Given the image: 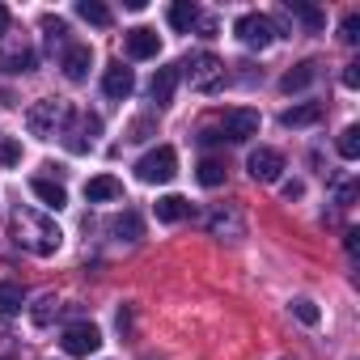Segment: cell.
<instances>
[{
    "label": "cell",
    "mask_w": 360,
    "mask_h": 360,
    "mask_svg": "<svg viewBox=\"0 0 360 360\" xmlns=\"http://www.w3.org/2000/svg\"><path fill=\"white\" fill-rule=\"evenodd\" d=\"M13 238H18V246H26L30 255H56L60 242H64L60 225H56L51 217L34 212V208H18V212H13Z\"/></svg>",
    "instance_id": "cell-1"
},
{
    "label": "cell",
    "mask_w": 360,
    "mask_h": 360,
    "mask_svg": "<svg viewBox=\"0 0 360 360\" xmlns=\"http://www.w3.org/2000/svg\"><path fill=\"white\" fill-rule=\"evenodd\" d=\"M68 119H72V106L60 102V98H43V102H34V106L26 110V127H30L34 136H43V140H51Z\"/></svg>",
    "instance_id": "cell-2"
},
{
    "label": "cell",
    "mask_w": 360,
    "mask_h": 360,
    "mask_svg": "<svg viewBox=\"0 0 360 360\" xmlns=\"http://www.w3.org/2000/svg\"><path fill=\"white\" fill-rule=\"evenodd\" d=\"M174 174H178V153H174L169 144H157L153 153H144V157L136 161V178H140V183H148V187L169 183Z\"/></svg>",
    "instance_id": "cell-3"
},
{
    "label": "cell",
    "mask_w": 360,
    "mask_h": 360,
    "mask_svg": "<svg viewBox=\"0 0 360 360\" xmlns=\"http://www.w3.org/2000/svg\"><path fill=\"white\" fill-rule=\"evenodd\" d=\"M183 72H187L191 89H204V94L221 89V81H225V64H221L212 51H195V56H187V60H183Z\"/></svg>",
    "instance_id": "cell-4"
},
{
    "label": "cell",
    "mask_w": 360,
    "mask_h": 360,
    "mask_svg": "<svg viewBox=\"0 0 360 360\" xmlns=\"http://www.w3.org/2000/svg\"><path fill=\"white\" fill-rule=\"evenodd\" d=\"M233 34H238V43L250 47V51H267V47L276 43V26H271L267 13H242L238 26H233Z\"/></svg>",
    "instance_id": "cell-5"
},
{
    "label": "cell",
    "mask_w": 360,
    "mask_h": 360,
    "mask_svg": "<svg viewBox=\"0 0 360 360\" xmlns=\"http://www.w3.org/2000/svg\"><path fill=\"white\" fill-rule=\"evenodd\" d=\"M221 136L225 140H233V144H242V140H250V136H259V110H246V106H233V110H225L221 115Z\"/></svg>",
    "instance_id": "cell-6"
},
{
    "label": "cell",
    "mask_w": 360,
    "mask_h": 360,
    "mask_svg": "<svg viewBox=\"0 0 360 360\" xmlns=\"http://www.w3.org/2000/svg\"><path fill=\"white\" fill-rule=\"evenodd\" d=\"M60 347H64L68 356H94V352L102 347V330H98L94 322H72V326L60 335Z\"/></svg>",
    "instance_id": "cell-7"
},
{
    "label": "cell",
    "mask_w": 360,
    "mask_h": 360,
    "mask_svg": "<svg viewBox=\"0 0 360 360\" xmlns=\"http://www.w3.org/2000/svg\"><path fill=\"white\" fill-rule=\"evenodd\" d=\"M250 178L255 183H276L280 178V169H284V153L280 148H267V144H259L255 153H250Z\"/></svg>",
    "instance_id": "cell-8"
},
{
    "label": "cell",
    "mask_w": 360,
    "mask_h": 360,
    "mask_svg": "<svg viewBox=\"0 0 360 360\" xmlns=\"http://www.w3.org/2000/svg\"><path fill=\"white\" fill-rule=\"evenodd\" d=\"M123 51H127L131 60H157V56H161V39H157V30L136 26V30L123 34Z\"/></svg>",
    "instance_id": "cell-9"
},
{
    "label": "cell",
    "mask_w": 360,
    "mask_h": 360,
    "mask_svg": "<svg viewBox=\"0 0 360 360\" xmlns=\"http://www.w3.org/2000/svg\"><path fill=\"white\" fill-rule=\"evenodd\" d=\"M60 68H64L68 81H85L89 68H94V47L89 43H68L64 56H60Z\"/></svg>",
    "instance_id": "cell-10"
},
{
    "label": "cell",
    "mask_w": 360,
    "mask_h": 360,
    "mask_svg": "<svg viewBox=\"0 0 360 360\" xmlns=\"http://www.w3.org/2000/svg\"><path fill=\"white\" fill-rule=\"evenodd\" d=\"M102 89H106V98H115V102L131 98V89H136V77H131V68H123V64H110V68L102 72Z\"/></svg>",
    "instance_id": "cell-11"
},
{
    "label": "cell",
    "mask_w": 360,
    "mask_h": 360,
    "mask_svg": "<svg viewBox=\"0 0 360 360\" xmlns=\"http://www.w3.org/2000/svg\"><path fill=\"white\" fill-rule=\"evenodd\" d=\"M85 200L89 204L123 200V183H119V178H110V174H98V178H89V183H85Z\"/></svg>",
    "instance_id": "cell-12"
},
{
    "label": "cell",
    "mask_w": 360,
    "mask_h": 360,
    "mask_svg": "<svg viewBox=\"0 0 360 360\" xmlns=\"http://www.w3.org/2000/svg\"><path fill=\"white\" fill-rule=\"evenodd\" d=\"M30 191H34L51 212H60V208L68 204V191H64V183H56V178H30Z\"/></svg>",
    "instance_id": "cell-13"
},
{
    "label": "cell",
    "mask_w": 360,
    "mask_h": 360,
    "mask_svg": "<svg viewBox=\"0 0 360 360\" xmlns=\"http://www.w3.org/2000/svg\"><path fill=\"white\" fill-rule=\"evenodd\" d=\"M314 81H318V64H314V60H301L297 68H288V72H284L280 89H284V94H301V89H309Z\"/></svg>",
    "instance_id": "cell-14"
},
{
    "label": "cell",
    "mask_w": 360,
    "mask_h": 360,
    "mask_svg": "<svg viewBox=\"0 0 360 360\" xmlns=\"http://www.w3.org/2000/svg\"><path fill=\"white\" fill-rule=\"evenodd\" d=\"M174 85H178V68H157L153 81H148V98H153L157 106H165V102L174 98Z\"/></svg>",
    "instance_id": "cell-15"
},
{
    "label": "cell",
    "mask_w": 360,
    "mask_h": 360,
    "mask_svg": "<svg viewBox=\"0 0 360 360\" xmlns=\"http://www.w3.org/2000/svg\"><path fill=\"white\" fill-rule=\"evenodd\" d=\"M165 18H169V26H174V30H183V34H187L191 26H200V18H204V13H200L195 0H178V5H169V13H165Z\"/></svg>",
    "instance_id": "cell-16"
},
{
    "label": "cell",
    "mask_w": 360,
    "mask_h": 360,
    "mask_svg": "<svg viewBox=\"0 0 360 360\" xmlns=\"http://www.w3.org/2000/svg\"><path fill=\"white\" fill-rule=\"evenodd\" d=\"M187 217H191V204H187L183 195H161V200H157V221L178 225V221H187Z\"/></svg>",
    "instance_id": "cell-17"
},
{
    "label": "cell",
    "mask_w": 360,
    "mask_h": 360,
    "mask_svg": "<svg viewBox=\"0 0 360 360\" xmlns=\"http://www.w3.org/2000/svg\"><path fill=\"white\" fill-rule=\"evenodd\" d=\"M318 119H322V106H318V102H301V106H288V110L280 115L284 127H309V123H318Z\"/></svg>",
    "instance_id": "cell-18"
},
{
    "label": "cell",
    "mask_w": 360,
    "mask_h": 360,
    "mask_svg": "<svg viewBox=\"0 0 360 360\" xmlns=\"http://www.w3.org/2000/svg\"><path fill=\"white\" fill-rule=\"evenodd\" d=\"M22 305H26V292H22V284H13V280H0V318H13V314H22Z\"/></svg>",
    "instance_id": "cell-19"
},
{
    "label": "cell",
    "mask_w": 360,
    "mask_h": 360,
    "mask_svg": "<svg viewBox=\"0 0 360 360\" xmlns=\"http://www.w3.org/2000/svg\"><path fill=\"white\" fill-rule=\"evenodd\" d=\"M110 233H115L119 242H140V233H144V221H140L136 212H123V217H115V221H110Z\"/></svg>",
    "instance_id": "cell-20"
},
{
    "label": "cell",
    "mask_w": 360,
    "mask_h": 360,
    "mask_svg": "<svg viewBox=\"0 0 360 360\" xmlns=\"http://www.w3.org/2000/svg\"><path fill=\"white\" fill-rule=\"evenodd\" d=\"M77 18L89 22V26H110V9L102 0H77Z\"/></svg>",
    "instance_id": "cell-21"
},
{
    "label": "cell",
    "mask_w": 360,
    "mask_h": 360,
    "mask_svg": "<svg viewBox=\"0 0 360 360\" xmlns=\"http://www.w3.org/2000/svg\"><path fill=\"white\" fill-rule=\"evenodd\" d=\"M195 178H200V187H221V183H225V161L204 157V161L195 165Z\"/></svg>",
    "instance_id": "cell-22"
},
{
    "label": "cell",
    "mask_w": 360,
    "mask_h": 360,
    "mask_svg": "<svg viewBox=\"0 0 360 360\" xmlns=\"http://www.w3.org/2000/svg\"><path fill=\"white\" fill-rule=\"evenodd\" d=\"M288 13H297L309 30H322L326 26V13L322 9H309V5H301V0H288Z\"/></svg>",
    "instance_id": "cell-23"
},
{
    "label": "cell",
    "mask_w": 360,
    "mask_h": 360,
    "mask_svg": "<svg viewBox=\"0 0 360 360\" xmlns=\"http://www.w3.org/2000/svg\"><path fill=\"white\" fill-rule=\"evenodd\" d=\"M339 157L343 161H356L360 157V127H343L339 131Z\"/></svg>",
    "instance_id": "cell-24"
},
{
    "label": "cell",
    "mask_w": 360,
    "mask_h": 360,
    "mask_svg": "<svg viewBox=\"0 0 360 360\" xmlns=\"http://www.w3.org/2000/svg\"><path fill=\"white\" fill-rule=\"evenodd\" d=\"M5 68H9V72H34V51H30V47H22V51L5 56Z\"/></svg>",
    "instance_id": "cell-25"
},
{
    "label": "cell",
    "mask_w": 360,
    "mask_h": 360,
    "mask_svg": "<svg viewBox=\"0 0 360 360\" xmlns=\"http://www.w3.org/2000/svg\"><path fill=\"white\" fill-rule=\"evenodd\" d=\"M292 314H297V322H305V326H318V318H322V314H318V305H314V301H305V297H297V301H292Z\"/></svg>",
    "instance_id": "cell-26"
},
{
    "label": "cell",
    "mask_w": 360,
    "mask_h": 360,
    "mask_svg": "<svg viewBox=\"0 0 360 360\" xmlns=\"http://www.w3.org/2000/svg\"><path fill=\"white\" fill-rule=\"evenodd\" d=\"M43 30H47V43H51V47H56V43H64V34H68V26H64L60 18H51V13L43 18Z\"/></svg>",
    "instance_id": "cell-27"
},
{
    "label": "cell",
    "mask_w": 360,
    "mask_h": 360,
    "mask_svg": "<svg viewBox=\"0 0 360 360\" xmlns=\"http://www.w3.org/2000/svg\"><path fill=\"white\" fill-rule=\"evenodd\" d=\"M339 39H343V43H360V18H356V13L343 18V34H339Z\"/></svg>",
    "instance_id": "cell-28"
},
{
    "label": "cell",
    "mask_w": 360,
    "mask_h": 360,
    "mask_svg": "<svg viewBox=\"0 0 360 360\" xmlns=\"http://www.w3.org/2000/svg\"><path fill=\"white\" fill-rule=\"evenodd\" d=\"M39 305H43V309H34V322H39V326H47V322H51V314H56L60 305H56V297H43Z\"/></svg>",
    "instance_id": "cell-29"
},
{
    "label": "cell",
    "mask_w": 360,
    "mask_h": 360,
    "mask_svg": "<svg viewBox=\"0 0 360 360\" xmlns=\"http://www.w3.org/2000/svg\"><path fill=\"white\" fill-rule=\"evenodd\" d=\"M0 161H5V165L22 161V144H18V140H5V144H0Z\"/></svg>",
    "instance_id": "cell-30"
},
{
    "label": "cell",
    "mask_w": 360,
    "mask_h": 360,
    "mask_svg": "<svg viewBox=\"0 0 360 360\" xmlns=\"http://www.w3.org/2000/svg\"><path fill=\"white\" fill-rule=\"evenodd\" d=\"M343 85H347V89H356V85H360V64H347V72H343Z\"/></svg>",
    "instance_id": "cell-31"
},
{
    "label": "cell",
    "mask_w": 360,
    "mask_h": 360,
    "mask_svg": "<svg viewBox=\"0 0 360 360\" xmlns=\"http://www.w3.org/2000/svg\"><path fill=\"white\" fill-rule=\"evenodd\" d=\"M221 140H225L221 127H204V131H200V144H221Z\"/></svg>",
    "instance_id": "cell-32"
},
{
    "label": "cell",
    "mask_w": 360,
    "mask_h": 360,
    "mask_svg": "<svg viewBox=\"0 0 360 360\" xmlns=\"http://www.w3.org/2000/svg\"><path fill=\"white\" fill-rule=\"evenodd\" d=\"M148 136V119H140V123H131V131H127V140H144Z\"/></svg>",
    "instance_id": "cell-33"
},
{
    "label": "cell",
    "mask_w": 360,
    "mask_h": 360,
    "mask_svg": "<svg viewBox=\"0 0 360 360\" xmlns=\"http://www.w3.org/2000/svg\"><path fill=\"white\" fill-rule=\"evenodd\" d=\"M305 195V183H284V200H301Z\"/></svg>",
    "instance_id": "cell-34"
},
{
    "label": "cell",
    "mask_w": 360,
    "mask_h": 360,
    "mask_svg": "<svg viewBox=\"0 0 360 360\" xmlns=\"http://www.w3.org/2000/svg\"><path fill=\"white\" fill-rule=\"evenodd\" d=\"M5 30H9V9L0 5V34H5Z\"/></svg>",
    "instance_id": "cell-35"
},
{
    "label": "cell",
    "mask_w": 360,
    "mask_h": 360,
    "mask_svg": "<svg viewBox=\"0 0 360 360\" xmlns=\"http://www.w3.org/2000/svg\"><path fill=\"white\" fill-rule=\"evenodd\" d=\"M0 360H13V356H0Z\"/></svg>",
    "instance_id": "cell-36"
}]
</instances>
